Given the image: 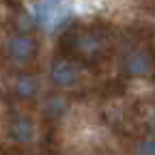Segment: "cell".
Returning a JSON list of instances; mask_svg holds the SVG:
<instances>
[{
    "mask_svg": "<svg viewBox=\"0 0 155 155\" xmlns=\"http://www.w3.org/2000/svg\"><path fill=\"white\" fill-rule=\"evenodd\" d=\"M37 52L35 39L28 35H13L7 41V54L11 56V61L15 63H28Z\"/></svg>",
    "mask_w": 155,
    "mask_h": 155,
    "instance_id": "6da1fadb",
    "label": "cell"
},
{
    "mask_svg": "<svg viewBox=\"0 0 155 155\" xmlns=\"http://www.w3.org/2000/svg\"><path fill=\"white\" fill-rule=\"evenodd\" d=\"M52 80L58 86H73L80 80V69L69 61H56L52 67Z\"/></svg>",
    "mask_w": 155,
    "mask_h": 155,
    "instance_id": "7a4b0ae2",
    "label": "cell"
},
{
    "mask_svg": "<svg viewBox=\"0 0 155 155\" xmlns=\"http://www.w3.org/2000/svg\"><path fill=\"white\" fill-rule=\"evenodd\" d=\"M125 67L134 75H149L151 69H153V63H151V56L149 54H144V52H131L129 58L125 61Z\"/></svg>",
    "mask_w": 155,
    "mask_h": 155,
    "instance_id": "3957f363",
    "label": "cell"
},
{
    "mask_svg": "<svg viewBox=\"0 0 155 155\" xmlns=\"http://www.w3.org/2000/svg\"><path fill=\"white\" fill-rule=\"evenodd\" d=\"M32 131L35 129H32V123L28 116H15L9 125V134L15 142H28L32 138Z\"/></svg>",
    "mask_w": 155,
    "mask_h": 155,
    "instance_id": "277c9868",
    "label": "cell"
},
{
    "mask_svg": "<svg viewBox=\"0 0 155 155\" xmlns=\"http://www.w3.org/2000/svg\"><path fill=\"white\" fill-rule=\"evenodd\" d=\"M58 5L61 0H37L32 7V19L37 24H48L52 15L58 11Z\"/></svg>",
    "mask_w": 155,
    "mask_h": 155,
    "instance_id": "5b68a950",
    "label": "cell"
},
{
    "mask_svg": "<svg viewBox=\"0 0 155 155\" xmlns=\"http://www.w3.org/2000/svg\"><path fill=\"white\" fill-rule=\"evenodd\" d=\"M39 91V80L35 75H19L17 82H15V93L17 97H22V99H30L35 97Z\"/></svg>",
    "mask_w": 155,
    "mask_h": 155,
    "instance_id": "8992f818",
    "label": "cell"
},
{
    "mask_svg": "<svg viewBox=\"0 0 155 155\" xmlns=\"http://www.w3.org/2000/svg\"><path fill=\"white\" fill-rule=\"evenodd\" d=\"M67 108V104H65V99H61V97H56V99H52L50 104H48V112L52 114V116H58V114H61L63 110Z\"/></svg>",
    "mask_w": 155,
    "mask_h": 155,
    "instance_id": "52a82bcc",
    "label": "cell"
},
{
    "mask_svg": "<svg viewBox=\"0 0 155 155\" xmlns=\"http://www.w3.org/2000/svg\"><path fill=\"white\" fill-rule=\"evenodd\" d=\"M140 155H155V140H147L140 144Z\"/></svg>",
    "mask_w": 155,
    "mask_h": 155,
    "instance_id": "ba28073f",
    "label": "cell"
}]
</instances>
